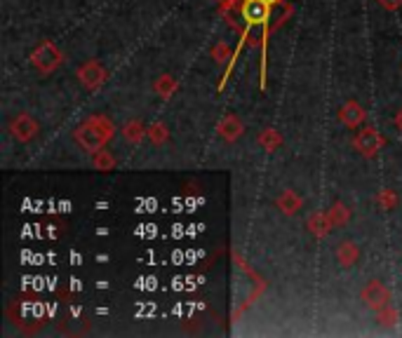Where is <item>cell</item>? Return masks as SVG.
Wrapping results in <instances>:
<instances>
[{"label":"cell","instance_id":"obj_1","mask_svg":"<svg viewBox=\"0 0 402 338\" xmlns=\"http://www.w3.org/2000/svg\"><path fill=\"white\" fill-rule=\"evenodd\" d=\"M113 134H116V125H113L109 118L106 116H90L76 132H73V137H76V141L85 148L87 153L95 155L97 151H102V148L109 144V141L113 139Z\"/></svg>","mask_w":402,"mask_h":338},{"label":"cell","instance_id":"obj_2","mask_svg":"<svg viewBox=\"0 0 402 338\" xmlns=\"http://www.w3.org/2000/svg\"><path fill=\"white\" fill-rule=\"evenodd\" d=\"M31 64L38 73L50 76V73H55L59 66L64 64V52L59 50L55 43H50V40H43V43L31 52Z\"/></svg>","mask_w":402,"mask_h":338},{"label":"cell","instance_id":"obj_3","mask_svg":"<svg viewBox=\"0 0 402 338\" xmlns=\"http://www.w3.org/2000/svg\"><path fill=\"white\" fill-rule=\"evenodd\" d=\"M78 80L87 92H99L106 85V80H109V71L97 59H87L78 69Z\"/></svg>","mask_w":402,"mask_h":338},{"label":"cell","instance_id":"obj_4","mask_svg":"<svg viewBox=\"0 0 402 338\" xmlns=\"http://www.w3.org/2000/svg\"><path fill=\"white\" fill-rule=\"evenodd\" d=\"M360 301H363L372 313H379V310H384L386 306H391V292H388L384 282L370 280L363 287V292H360Z\"/></svg>","mask_w":402,"mask_h":338},{"label":"cell","instance_id":"obj_5","mask_svg":"<svg viewBox=\"0 0 402 338\" xmlns=\"http://www.w3.org/2000/svg\"><path fill=\"white\" fill-rule=\"evenodd\" d=\"M384 144H386V139L381 137L374 127H365V130H360L353 139V148L363 155V158H374V155L384 148Z\"/></svg>","mask_w":402,"mask_h":338},{"label":"cell","instance_id":"obj_6","mask_svg":"<svg viewBox=\"0 0 402 338\" xmlns=\"http://www.w3.org/2000/svg\"><path fill=\"white\" fill-rule=\"evenodd\" d=\"M40 132V125L36 123V118L29 116V113H19L10 120V134L15 137V141L19 144H29L38 137Z\"/></svg>","mask_w":402,"mask_h":338},{"label":"cell","instance_id":"obj_7","mask_svg":"<svg viewBox=\"0 0 402 338\" xmlns=\"http://www.w3.org/2000/svg\"><path fill=\"white\" fill-rule=\"evenodd\" d=\"M339 120L346 127H351V130H358V127L367 120V111L363 104H358L355 99H351L339 108Z\"/></svg>","mask_w":402,"mask_h":338},{"label":"cell","instance_id":"obj_8","mask_svg":"<svg viewBox=\"0 0 402 338\" xmlns=\"http://www.w3.org/2000/svg\"><path fill=\"white\" fill-rule=\"evenodd\" d=\"M243 132H245L243 120H240L238 116H233V113L224 116V118L219 120V125H217V134L226 141V144H233V141H238L240 137H243Z\"/></svg>","mask_w":402,"mask_h":338},{"label":"cell","instance_id":"obj_9","mask_svg":"<svg viewBox=\"0 0 402 338\" xmlns=\"http://www.w3.org/2000/svg\"><path fill=\"white\" fill-rule=\"evenodd\" d=\"M308 231H311L313 238H318V240H323L327 238L332 231H334V226H332V221H330V216H327V212H316V214H311L308 216Z\"/></svg>","mask_w":402,"mask_h":338},{"label":"cell","instance_id":"obj_10","mask_svg":"<svg viewBox=\"0 0 402 338\" xmlns=\"http://www.w3.org/2000/svg\"><path fill=\"white\" fill-rule=\"evenodd\" d=\"M120 134H123V139L127 141V144H132V146H139L142 141L149 137V130L144 127L142 120H127V123L123 125V130H120Z\"/></svg>","mask_w":402,"mask_h":338},{"label":"cell","instance_id":"obj_11","mask_svg":"<svg viewBox=\"0 0 402 338\" xmlns=\"http://www.w3.org/2000/svg\"><path fill=\"white\" fill-rule=\"evenodd\" d=\"M360 259V247L355 245L353 240H344L341 245L337 247V261H339V266H344V268H353L355 263H358Z\"/></svg>","mask_w":402,"mask_h":338},{"label":"cell","instance_id":"obj_12","mask_svg":"<svg viewBox=\"0 0 402 338\" xmlns=\"http://www.w3.org/2000/svg\"><path fill=\"white\" fill-rule=\"evenodd\" d=\"M276 205H278V209H280V212H283V214L294 216L301 207H304V200L299 198V193H297V191H283V193L278 195Z\"/></svg>","mask_w":402,"mask_h":338},{"label":"cell","instance_id":"obj_13","mask_svg":"<svg viewBox=\"0 0 402 338\" xmlns=\"http://www.w3.org/2000/svg\"><path fill=\"white\" fill-rule=\"evenodd\" d=\"M179 90V83L174 76H167V73H163V76L156 78V83H153V92L158 94L160 99H170L174 97V92Z\"/></svg>","mask_w":402,"mask_h":338},{"label":"cell","instance_id":"obj_14","mask_svg":"<svg viewBox=\"0 0 402 338\" xmlns=\"http://www.w3.org/2000/svg\"><path fill=\"white\" fill-rule=\"evenodd\" d=\"M259 144L264 146V151L268 153H276L280 146H283V134L273 127H266V130L259 132Z\"/></svg>","mask_w":402,"mask_h":338},{"label":"cell","instance_id":"obj_15","mask_svg":"<svg viewBox=\"0 0 402 338\" xmlns=\"http://www.w3.org/2000/svg\"><path fill=\"white\" fill-rule=\"evenodd\" d=\"M233 57H236V52H233V47L226 43V40H217V43L212 45V59L214 64L219 66H226V62H233Z\"/></svg>","mask_w":402,"mask_h":338},{"label":"cell","instance_id":"obj_16","mask_svg":"<svg viewBox=\"0 0 402 338\" xmlns=\"http://www.w3.org/2000/svg\"><path fill=\"white\" fill-rule=\"evenodd\" d=\"M327 216H330L334 228H341L351 221V209H348L344 202H337V205H332V209H327Z\"/></svg>","mask_w":402,"mask_h":338},{"label":"cell","instance_id":"obj_17","mask_svg":"<svg viewBox=\"0 0 402 338\" xmlns=\"http://www.w3.org/2000/svg\"><path fill=\"white\" fill-rule=\"evenodd\" d=\"M92 165H95L97 172H111V169L116 167V158H113L111 151L102 148V151H97L92 155Z\"/></svg>","mask_w":402,"mask_h":338},{"label":"cell","instance_id":"obj_18","mask_svg":"<svg viewBox=\"0 0 402 338\" xmlns=\"http://www.w3.org/2000/svg\"><path fill=\"white\" fill-rule=\"evenodd\" d=\"M149 139H151V144L163 146L165 141L170 139V130H167V125L165 123H153L149 127Z\"/></svg>","mask_w":402,"mask_h":338},{"label":"cell","instance_id":"obj_19","mask_svg":"<svg viewBox=\"0 0 402 338\" xmlns=\"http://www.w3.org/2000/svg\"><path fill=\"white\" fill-rule=\"evenodd\" d=\"M377 202L381 209L391 212V209H395V205H398V195H395V191H391V188H384V191L377 195Z\"/></svg>","mask_w":402,"mask_h":338},{"label":"cell","instance_id":"obj_20","mask_svg":"<svg viewBox=\"0 0 402 338\" xmlns=\"http://www.w3.org/2000/svg\"><path fill=\"white\" fill-rule=\"evenodd\" d=\"M377 317H379V322L384 324V327H393V324L398 322V310H395L393 306H386L384 310H379Z\"/></svg>","mask_w":402,"mask_h":338},{"label":"cell","instance_id":"obj_21","mask_svg":"<svg viewBox=\"0 0 402 338\" xmlns=\"http://www.w3.org/2000/svg\"><path fill=\"white\" fill-rule=\"evenodd\" d=\"M377 3H379L384 10H388V12H395V10L402 8V0H377Z\"/></svg>","mask_w":402,"mask_h":338},{"label":"cell","instance_id":"obj_22","mask_svg":"<svg viewBox=\"0 0 402 338\" xmlns=\"http://www.w3.org/2000/svg\"><path fill=\"white\" fill-rule=\"evenodd\" d=\"M393 123H395V127H398V130L402 132V108H400V111H398V113H395Z\"/></svg>","mask_w":402,"mask_h":338},{"label":"cell","instance_id":"obj_23","mask_svg":"<svg viewBox=\"0 0 402 338\" xmlns=\"http://www.w3.org/2000/svg\"><path fill=\"white\" fill-rule=\"evenodd\" d=\"M264 3H266V5H271V8H276V5H278V3H283V0H264Z\"/></svg>","mask_w":402,"mask_h":338},{"label":"cell","instance_id":"obj_24","mask_svg":"<svg viewBox=\"0 0 402 338\" xmlns=\"http://www.w3.org/2000/svg\"><path fill=\"white\" fill-rule=\"evenodd\" d=\"M214 3H219V5H224V3H229V0H214Z\"/></svg>","mask_w":402,"mask_h":338}]
</instances>
